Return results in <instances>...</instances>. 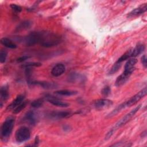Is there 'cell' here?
<instances>
[{"instance_id":"obj_1","label":"cell","mask_w":147,"mask_h":147,"mask_svg":"<svg viewBox=\"0 0 147 147\" xmlns=\"http://www.w3.org/2000/svg\"><path fill=\"white\" fill-rule=\"evenodd\" d=\"M141 107V105L137 106L135 108H134L133 110H131L129 113L126 114L125 116H123L121 119H119L116 123L115 125L111 128L109 131L107 133L106 136H105V140H107L109 139L114 134V133L119 127L123 126L125 125L127 122H128L130 119L136 114V113L139 110V109Z\"/></svg>"},{"instance_id":"obj_2","label":"cell","mask_w":147,"mask_h":147,"mask_svg":"<svg viewBox=\"0 0 147 147\" xmlns=\"http://www.w3.org/2000/svg\"><path fill=\"white\" fill-rule=\"evenodd\" d=\"M61 37L58 35L46 32H41L40 44L45 48H51L58 45L61 42Z\"/></svg>"},{"instance_id":"obj_3","label":"cell","mask_w":147,"mask_h":147,"mask_svg":"<svg viewBox=\"0 0 147 147\" xmlns=\"http://www.w3.org/2000/svg\"><path fill=\"white\" fill-rule=\"evenodd\" d=\"M15 123V118L14 117H9L2 124L1 127V138L2 141L6 142L13 131Z\"/></svg>"},{"instance_id":"obj_4","label":"cell","mask_w":147,"mask_h":147,"mask_svg":"<svg viewBox=\"0 0 147 147\" xmlns=\"http://www.w3.org/2000/svg\"><path fill=\"white\" fill-rule=\"evenodd\" d=\"M30 137V131L28 127L21 126L19 127L15 134V138L17 142L22 143L28 141Z\"/></svg>"},{"instance_id":"obj_5","label":"cell","mask_w":147,"mask_h":147,"mask_svg":"<svg viewBox=\"0 0 147 147\" xmlns=\"http://www.w3.org/2000/svg\"><path fill=\"white\" fill-rule=\"evenodd\" d=\"M41 37V32H33L29 33L24 39V43L26 47L33 46L40 44Z\"/></svg>"},{"instance_id":"obj_6","label":"cell","mask_w":147,"mask_h":147,"mask_svg":"<svg viewBox=\"0 0 147 147\" xmlns=\"http://www.w3.org/2000/svg\"><path fill=\"white\" fill-rule=\"evenodd\" d=\"M147 92V89L146 87H144L142 88L141 91H140L138 93L133 95L132 97H131L129 99L123 102L124 107H131L135 104H136L140 100H141L142 98H144Z\"/></svg>"},{"instance_id":"obj_7","label":"cell","mask_w":147,"mask_h":147,"mask_svg":"<svg viewBox=\"0 0 147 147\" xmlns=\"http://www.w3.org/2000/svg\"><path fill=\"white\" fill-rule=\"evenodd\" d=\"M113 102L108 99H99L94 101V107L97 110H102L112 106Z\"/></svg>"},{"instance_id":"obj_8","label":"cell","mask_w":147,"mask_h":147,"mask_svg":"<svg viewBox=\"0 0 147 147\" xmlns=\"http://www.w3.org/2000/svg\"><path fill=\"white\" fill-rule=\"evenodd\" d=\"M137 62V60L134 57L131 58L128 60L125 65L124 71L123 73L130 76L135 69V65Z\"/></svg>"},{"instance_id":"obj_9","label":"cell","mask_w":147,"mask_h":147,"mask_svg":"<svg viewBox=\"0 0 147 147\" xmlns=\"http://www.w3.org/2000/svg\"><path fill=\"white\" fill-rule=\"evenodd\" d=\"M45 98L47 100L48 102H49L52 105H53L55 106H57V107H67L69 106V105L68 103L62 102L59 98H57L55 96H53L51 95H45Z\"/></svg>"},{"instance_id":"obj_10","label":"cell","mask_w":147,"mask_h":147,"mask_svg":"<svg viewBox=\"0 0 147 147\" xmlns=\"http://www.w3.org/2000/svg\"><path fill=\"white\" fill-rule=\"evenodd\" d=\"M24 120L31 125H34L38 121V115L33 110L28 111L24 117Z\"/></svg>"},{"instance_id":"obj_11","label":"cell","mask_w":147,"mask_h":147,"mask_svg":"<svg viewBox=\"0 0 147 147\" xmlns=\"http://www.w3.org/2000/svg\"><path fill=\"white\" fill-rule=\"evenodd\" d=\"M29 84L38 85L47 90H53L57 88V84L55 83L45 81H31Z\"/></svg>"},{"instance_id":"obj_12","label":"cell","mask_w":147,"mask_h":147,"mask_svg":"<svg viewBox=\"0 0 147 147\" xmlns=\"http://www.w3.org/2000/svg\"><path fill=\"white\" fill-rule=\"evenodd\" d=\"M71 115V112L68 111H52L49 114L50 118L55 119H62L67 118Z\"/></svg>"},{"instance_id":"obj_13","label":"cell","mask_w":147,"mask_h":147,"mask_svg":"<svg viewBox=\"0 0 147 147\" xmlns=\"http://www.w3.org/2000/svg\"><path fill=\"white\" fill-rule=\"evenodd\" d=\"M146 10H147V3L142 4L141 5H140V6H138V7H137V8L133 9L132 11H131L128 14L127 17L130 18V17L140 16V15L144 13L145 12H146Z\"/></svg>"},{"instance_id":"obj_14","label":"cell","mask_w":147,"mask_h":147,"mask_svg":"<svg viewBox=\"0 0 147 147\" xmlns=\"http://www.w3.org/2000/svg\"><path fill=\"white\" fill-rule=\"evenodd\" d=\"M65 71V67L62 63H58L55 65L51 70V74L55 77L61 75Z\"/></svg>"},{"instance_id":"obj_15","label":"cell","mask_w":147,"mask_h":147,"mask_svg":"<svg viewBox=\"0 0 147 147\" xmlns=\"http://www.w3.org/2000/svg\"><path fill=\"white\" fill-rule=\"evenodd\" d=\"M25 100V96L23 94H20L17 96L14 100L7 106L6 110H13L16 107L20 105L23 101Z\"/></svg>"},{"instance_id":"obj_16","label":"cell","mask_w":147,"mask_h":147,"mask_svg":"<svg viewBox=\"0 0 147 147\" xmlns=\"http://www.w3.org/2000/svg\"><path fill=\"white\" fill-rule=\"evenodd\" d=\"M9 97V88L7 86H2L0 90V102H1V107H2L3 104L6 102Z\"/></svg>"},{"instance_id":"obj_17","label":"cell","mask_w":147,"mask_h":147,"mask_svg":"<svg viewBox=\"0 0 147 147\" xmlns=\"http://www.w3.org/2000/svg\"><path fill=\"white\" fill-rule=\"evenodd\" d=\"M130 75H128L127 74H125L124 73H122L121 75H120L116 79L115 82V85L117 87H120L124 84L126 81L129 79L130 78Z\"/></svg>"},{"instance_id":"obj_18","label":"cell","mask_w":147,"mask_h":147,"mask_svg":"<svg viewBox=\"0 0 147 147\" xmlns=\"http://www.w3.org/2000/svg\"><path fill=\"white\" fill-rule=\"evenodd\" d=\"M0 42L2 45L8 48L16 49L17 47V45L12 40L6 37L2 38L0 40Z\"/></svg>"},{"instance_id":"obj_19","label":"cell","mask_w":147,"mask_h":147,"mask_svg":"<svg viewBox=\"0 0 147 147\" xmlns=\"http://www.w3.org/2000/svg\"><path fill=\"white\" fill-rule=\"evenodd\" d=\"M145 45L143 44L138 43L134 48H133L131 57H135L140 55L145 50Z\"/></svg>"},{"instance_id":"obj_20","label":"cell","mask_w":147,"mask_h":147,"mask_svg":"<svg viewBox=\"0 0 147 147\" xmlns=\"http://www.w3.org/2000/svg\"><path fill=\"white\" fill-rule=\"evenodd\" d=\"M31 25H32L31 21H30L29 20L24 21L20 22L17 25V26L16 28V31L20 32V31H22L24 30H26V29L30 28Z\"/></svg>"},{"instance_id":"obj_21","label":"cell","mask_w":147,"mask_h":147,"mask_svg":"<svg viewBox=\"0 0 147 147\" xmlns=\"http://www.w3.org/2000/svg\"><path fill=\"white\" fill-rule=\"evenodd\" d=\"M55 94L61 96H72L78 94V91L71 90H61L55 92Z\"/></svg>"},{"instance_id":"obj_22","label":"cell","mask_w":147,"mask_h":147,"mask_svg":"<svg viewBox=\"0 0 147 147\" xmlns=\"http://www.w3.org/2000/svg\"><path fill=\"white\" fill-rule=\"evenodd\" d=\"M132 51H133V48L129 49L124 54H123L117 61L118 63H122L123 61L131 57V55H132Z\"/></svg>"},{"instance_id":"obj_23","label":"cell","mask_w":147,"mask_h":147,"mask_svg":"<svg viewBox=\"0 0 147 147\" xmlns=\"http://www.w3.org/2000/svg\"><path fill=\"white\" fill-rule=\"evenodd\" d=\"M28 103V100H24L23 101L20 105H18L17 107H16L13 111V114H18L19 113H20L23 109H24L26 105Z\"/></svg>"},{"instance_id":"obj_24","label":"cell","mask_w":147,"mask_h":147,"mask_svg":"<svg viewBox=\"0 0 147 147\" xmlns=\"http://www.w3.org/2000/svg\"><path fill=\"white\" fill-rule=\"evenodd\" d=\"M44 102V99L43 98H39L33 100L31 103L30 105L33 108H39L43 105Z\"/></svg>"},{"instance_id":"obj_25","label":"cell","mask_w":147,"mask_h":147,"mask_svg":"<svg viewBox=\"0 0 147 147\" xmlns=\"http://www.w3.org/2000/svg\"><path fill=\"white\" fill-rule=\"evenodd\" d=\"M121 64H122L121 63H118L116 61L114 63V64L113 65V67L111 68V69H110L109 74L110 75H112V74H114V73L117 72L119 70V69L121 68V65H122Z\"/></svg>"},{"instance_id":"obj_26","label":"cell","mask_w":147,"mask_h":147,"mask_svg":"<svg viewBox=\"0 0 147 147\" xmlns=\"http://www.w3.org/2000/svg\"><path fill=\"white\" fill-rule=\"evenodd\" d=\"M42 64L39 62H29L27 63H25L22 65V67L27 68H32V67H37L41 66Z\"/></svg>"},{"instance_id":"obj_27","label":"cell","mask_w":147,"mask_h":147,"mask_svg":"<svg viewBox=\"0 0 147 147\" xmlns=\"http://www.w3.org/2000/svg\"><path fill=\"white\" fill-rule=\"evenodd\" d=\"M7 56V52L5 49H1L0 51V62L1 63H4L6 61Z\"/></svg>"},{"instance_id":"obj_28","label":"cell","mask_w":147,"mask_h":147,"mask_svg":"<svg viewBox=\"0 0 147 147\" xmlns=\"http://www.w3.org/2000/svg\"><path fill=\"white\" fill-rule=\"evenodd\" d=\"M101 93L102 94L105 96H107L109 95L111 93V88L110 86H106L101 91Z\"/></svg>"},{"instance_id":"obj_29","label":"cell","mask_w":147,"mask_h":147,"mask_svg":"<svg viewBox=\"0 0 147 147\" xmlns=\"http://www.w3.org/2000/svg\"><path fill=\"white\" fill-rule=\"evenodd\" d=\"M10 7L11 8V9L17 12V13H20L22 11V8L19 5H17L16 4H14V3H12V4H10Z\"/></svg>"},{"instance_id":"obj_30","label":"cell","mask_w":147,"mask_h":147,"mask_svg":"<svg viewBox=\"0 0 147 147\" xmlns=\"http://www.w3.org/2000/svg\"><path fill=\"white\" fill-rule=\"evenodd\" d=\"M30 57L29 56H21L20 57H18L17 59V63H22L26 60H28V59H29Z\"/></svg>"},{"instance_id":"obj_31","label":"cell","mask_w":147,"mask_h":147,"mask_svg":"<svg viewBox=\"0 0 147 147\" xmlns=\"http://www.w3.org/2000/svg\"><path fill=\"white\" fill-rule=\"evenodd\" d=\"M141 63L143 65V66L145 67V68H146L147 67V59H146V57L145 55H143L141 57Z\"/></svg>"}]
</instances>
